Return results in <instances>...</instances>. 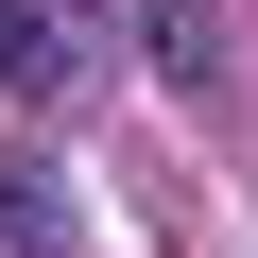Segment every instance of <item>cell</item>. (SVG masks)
<instances>
[{
	"label": "cell",
	"instance_id": "obj_2",
	"mask_svg": "<svg viewBox=\"0 0 258 258\" xmlns=\"http://www.w3.org/2000/svg\"><path fill=\"white\" fill-rule=\"evenodd\" d=\"M52 69H69V18H52V0H0V86H18V103H35Z\"/></svg>",
	"mask_w": 258,
	"mask_h": 258
},
{
	"label": "cell",
	"instance_id": "obj_1",
	"mask_svg": "<svg viewBox=\"0 0 258 258\" xmlns=\"http://www.w3.org/2000/svg\"><path fill=\"white\" fill-rule=\"evenodd\" d=\"M120 18H138V52H155V69H172L189 103L224 86V0H120Z\"/></svg>",
	"mask_w": 258,
	"mask_h": 258
}]
</instances>
